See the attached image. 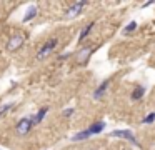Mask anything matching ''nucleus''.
Instances as JSON below:
<instances>
[{
	"instance_id": "1a4fd4ad",
	"label": "nucleus",
	"mask_w": 155,
	"mask_h": 150,
	"mask_svg": "<svg viewBox=\"0 0 155 150\" xmlns=\"http://www.w3.org/2000/svg\"><path fill=\"white\" fill-rule=\"evenodd\" d=\"M48 107L47 105H44V107H40V108L37 110V112L32 115V122H34V127L35 125H38V123H42L45 120V117H47V113H48Z\"/></svg>"
},
{
	"instance_id": "412c9836",
	"label": "nucleus",
	"mask_w": 155,
	"mask_h": 150,
	"mask_svg": "<svg viewBox=\"0 0 155 150\" xmlns=\"http://www.w3.org/2000/svg\"><path fill=\"white\" fill-rule=\"evenodd\" d=\"M124 150H127V148H124Z\"/></svg>"
},
{
	"instance_id": "f3484780",
	"label": "nucleus",
	"mask_w": 155,
	"mask_h": 150,
	"mask_svg": "<svg viewBox=\"0 0 155 150\" xmlns=\"http://www.w3.org/2000/svg\"><path fill=\"white\" fill-rule=\"evenodd\" d=\"M74 113H75V108H74V107H68V108H64V110H62V117H65V118H70Z\"/></svg>"
},
{
	"instance_id": "423d86ee",
	"label": "nucleus",
	"mask_w": 155,
	"mask_h": 150,
	"mask_svg": "<svg viewBox=\"0 0 155 150\" xmlns=\"http://www.w3.org/2000/svg\"><path fill=\"white\" fill-rule=\"evenodd\" d=\"M95 48H97V47H94V45H87V47H84V48H80V52H78V65H82V67L87 65L90 57L94 55Z\"/></svg>"
},
{
	"instance_id": "9d476101",
	"label": "nucleus",
	"mask_w": 155,
	"mask_h": 150,
	"mask_svg": "<svg viewBox=\"0 0 155 150\" xmlns=\"http://www.w3.org/2000/svg\"><path fill=\"white\" fill-rule=\"evenodd\" d=\"M145 92H147V88H145L143 85H140V83H137V85L132 88L130 100H132V102H138V100H142L145 97Z\"/></svg>"
},
{
	"instance_id": "2eb2a0df",
	"label": "nucleus",
	"mask_w": 155,
	"mask_h": 150,
	"mask_svg": "<svg viewBox=\"0 0 155 150\" xmlns=\"http://www.w3.org/2000/svg\"><path fill=\"white\" fill-rule=\"evenodd\" d=\"M15 107V103L14 102H8V103H4V105H0V120L4 118L5 115H7L8 112H10L12 108Z\"/></svg>"
},
{
	"instance_id": "4468645a",
	"label": "nucleus",
	"mask_w": 155,
	"mask_h": 150,
	"mask_svg": "<svg viewBox=\"0 0 155 150\" xmlns=\"http://www.w3.org/2000/svg\"><path fill=\"white\" fill-rule=\"evenodd\" d=\"M90 138V135H88L87 128L85 130H80V132H77L75 135H72V142H82V140H87Z\"/></svg>"
},
{
	"instance_id": "a211bd4d",
	"label": "nucleus",
	"mask_w": 155,
	"mask_h": 150,
	"mask_svg": "<svg viewBox=\"0 0 155 150\" xmlns=\"http://www.w3.org/2000/svg\"><path fill=\"white\" fill-rule=\"evenodd\" d=\"M72 55H74L72 52H65V53H60V55H58L57 58H58V60H68Z\"/></svg>"
},
{
	"instance_id": "9b49d317",
	"label": "nucleus",
	"mask_w": 155,
	"mask_h": 150,
	"mask_svg": "<svg viewBox=\"0 0 155 150\" xmlns=\"http://www.w3.org/2000/svg\"><path fill=\"white\" fill-rule=\"evenodd\" d=\"M94 27H95V22H88L87 25H84V27H82L80 33H78V43H80V42H84V40L87 38L88 35H90V33H92V30H94Z\"/></svg>"
},
{
	"instance_id": "f03ea898",
	"label": "nucleus",
	"mask_w": 155,
	"mask_h": 150,
	"mask_svg": "<svg viewBox=\"0 0 155 150\" xmlns=\"http://www.w3.org/2000/svg\"><path fill=\"white\" fill-rule=\"evenodd\" d=\"M32 128H34L32 115H28V117H22V118H18V122L15 123V133H17L18 137H25V135H28V133L32 132Z\"/></svg>"
},
{
	"instance_id": "aec40b11",
	"label": "nucleus",
	"mask_w": 155,
	"mask_h": 150,
	"mask_svg": "<svg viewBox=\"0 0 155 150\" xmlns=\"http://www.w3.org/2000/svg\"><path fill=\"white\" fill-rule=\"evenodd\" d=\"M92 150H98V148H92Z\"/></svg>"
},
{
	"instance_id": "6e6552de",
	"label": "nucleus",
	"mask_w": 155,
	"mask_h": 150,
	"mask_svg": "<svg viewBox=\"0 0 155 150\" xmlns=\"http://www.w3.org/2000/svg\"><path fill=\"white\" fill-rule=\"evenodd\" d=\"M105 128H107V123L104 120H95L90 127H87V132L90 137H94V135H100L102 132H105Z\"/></svg>"
},
{
	"instance_id": "f257e3e1",
	"label": "nucleus",
	"mask_w": 155,
	"mask_h": 150,
	"mask_svg": "<svg viewBox=\"0 0 155 150\" xmlns=\"http://www.w3.org/2000/svg\"><path fill=\"white\" fill-rule=\"evenodd\" d=\"M57 47H58V38H57V37H50V38H47L40 45V48L37 50L35 58H37V60H45L47 57H50L52 53L57 50Z\"/></svg>"
},
{
	"instance_id": "f8f14e48",
	"label": "nucleus",
	"mask_w": 155,
	"mask_h": 150,
	"mask_svg": "<svg viewBox=\"0 0 155 150\" xmlns=\"http://www.w3.org/2000/svg\"><path fill=\"white\" fill-rule=\"evenodd\" d=\"M37 15H38V7L37 5H32V7H28V10L25 12V15L22 17V22L28 23V22H32Z\"/></svg>"
},
{
	"instance_id": "dca6fc26",
	"label": "nucleus",
	"mask_w": 155,
	"mask_h": 150,
	"mask_svg": "<svg viewBox=\"0 0 155 150\" xmlns=\"http://www.w3.org/2000/svg\"><path fill=\"white\" fill-rule=\"evenodd\" d=\"M142 123H143V125H152V123H155V112H150L148 115H145L143 120H142Z\"/></svg>"
},
{
	"instance_id": "6ab92c4d",
	"label": "nucleus",
	"mask_w": 155,
	"mask_h": 150,
	"mask_svg": "<svg viewBox=\"0 0 155 150\" xmlns=\"http://www.w3.org/2000/svg\"><path fill=\"white\" fill-rule=\"evenodd\" d=\"M153 3H155V0H148V2H143V3H142V8H147V7H150V5H153Z\"/></svg>"
},
{
	"instance_id": "ddd939ff",
	"label": "nucleus",
	"mask_w": 155,
	"mask_h": 150,
	"mask_svg": "<svg viewBox=\"0 0 155 150\" xmlns=\"http://www.w3.org/2000/svg\"><path fill=\"white\" fill-rule=\"evenodd\" d=\"M137 27H138V23L135 22V20H132V22H128L127 25L122 28V33H124V35H130V33H134L135 30H137Z\"/></svg>"
},
{
	"instance_id": "0eeeda50",
	"label": "nucleus",
	"mask_w": 155,
	"mask_h": 150,
	"mask_svg": "<svg viewBox=\"0 0 155 150\" xmlns=\"http://www.w3.org/2000/svg\"><path fill=\"white\" fill-rule=\"evenodd\" d=\"M110 83H112V78H105V80H102L100 83L97 85V88L94 90V100H102L105 97V93H107V90H108V87H110Z\"/></svg>"
},
{
	"instance_id": "39448f33",
	"label": "nucleus",
	"mask_w": 155,
	"mask_h": 150,
	"mask_svg": "<svg viewBox=\"0 0 155 150\" xmlns=\"http://www.w3.org/2000/svg\"><path fill=\"white\" fill-rule=\"evenodd\" d=\"M112 137H117V138H124V140H128L130 143H134L135 147H140V142H138V138L134 135V132H130V130H114V132H110Z\"/></svg>"
},
{
	"instance_id": "20e7f679",
	"label": "nucleus",
	"mask_w": 155,
	"mask_h": 150,
	"mask_svg": "<svg viewBox=\"0 0 155 150\" xmlns=\"http://www.w3.org/2000/svg\"><path fill=\"white\" fill-rule=\"evenodd\" d=\"M25 40H27V37L22 35V33H20V35L10 37V38H8V42L5 43V50H7V52H10V53L17 52V50H20L22 47H24Z\"/></svg>"
},
{
	"instance_id": "7ed1b4c3",
	"label": "nucleus",
	"mask_w": 155,
	"mask_h": 150,
	"mask_svg": "<svg viewBox=\"0 0 155 150\" xmlns=\"http://www.w3.org/2000/svg\"><path fill=\"white\" fill-rule=\"evenodd\" d=\"M87 5H88L87 0H78V2H74L70 7H67V10H65L64 17H65V18H68V20L75 18V17H78L82 12H84V8H85Z\"/></svg>"
}]
</instances>
